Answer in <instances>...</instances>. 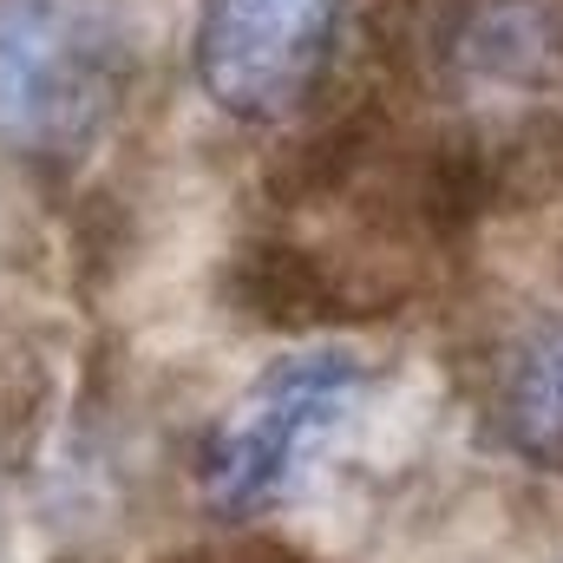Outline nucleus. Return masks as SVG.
I'll return each instance as SVG.
<instances>
[{"label":"nucleus","instance_id":"1","mask_svg":"<svg viewBox=\"0 0 563 563\" xmlns=\"http://www.w3.org/2000/svg\"><path fill=\"white\" fill-rule=\"evenodd\" d=\"M374 367L354 347L308 341L269 361L197 439V492L223 525H256L295 505L341 432L367 407Z\"/></svg>","mask_w":563,"mask_h":563},{"label":"nucleus","instance_id":"2","mask_svg":"<svg viewBox=\"0 0 563 563\" xmlns=\"http://www.w3.org/2000/svg\"><path fill=\"white\" fill-rule=\"evenodd\" d=\"M132 92L125 0H0V144L26 164H73Z\"/></svg>","mask_w":563,"mask_h":563},{"label":"nucleus","instance_id":"3","mask_svg":"<svg viewBox=\"0 0 563 563\" xmlns=\"http://www.w3.org/2000/svg\"><path fill=\"white\" fill-rule=\"evenodd\" d=\"M347 7L354 0H197L190 20L197 92L243 125L288 119L334 66Z\"/></svg>","mask_w":563,"mask_h":563},{"label":"nucleus","instance_id":"4","mask_svg":"<svg viewBox=\"0 0 563 563\" xmlns=\"http://www.w3.org/2000/svg\"><path fill=\"white\" fill-rule=\"evenodd\" d=\"M223 301L282 334H321V328H347L374 314V301L354 288V276L328 250L276 236V230L236 243V256L223 263Z\"/></svg>","mask_w":563,"mask_h":563},{"label":"nucleus","instance_id":"5","mask_svg":"<svg viewBox=\"0 0 563 563\" xmlns=\"http://www.w3.org/2000/svg\"><path fill=\"white\" fill-rule=\"evenodd\" d=\"M452 66L498 92H538L563 79V13L544 0H478L452 26Z\"/></svg>","mask_w":563,"mask_h":563},{"label":"nucleus","instance_id":"6","mask_svg":"<svg viewBox=\"0 0 563 563\" xmlns=\"http://www.w3.org/2000/svg\"><path fill=\"white\" fill-rule=\"evenodd\" d=\"M492 426L511 452L563 465V314L531 321L492 374Z\"/></svg>","mask_w":563,"mask_h":563},{"label":"nucleus","instance_id":"7","mask_svg":"<svg viewBox=\"0 0 563 563\" xmlns=\"http://www.w3.org/2000/svg\"><path fill=\"white\" fill-rule=\"evenodd\" d=\"M374 132H380V119H374V106H361V99H347V106H334V112H321V119H301V125L269 151L263 197H269L276 210H308V203L334 197L347 177H361Z\"/></svg>","mask_w":563,"mask_h":563},{"label":"nucleus","instance_id":"8","mask_svg":"<svg viewBox=\"0 0 563 563\" xmlns=\"http://www.w3.org/2000/svg\"><path fill=\"white\" fill-rule=\"evenodd\" d=\"M66 256H73V276L86 295L112 288L125 276V263L139 256V210L125 190H86L79 210H73V236H66Z\"/></svg>","mask_w":563,"mask_h":563},{"label":"nucleus","instance_id":"9","mask_svg":"<svg viewBox=\"0 0 563 563\" xmlns=\"http://www.w3.org/2000/svg\"><path fill=\"white\" fill-rule=\"evenodd\" d=\"M230 563H321V558L301 551V544H288V538H276V531H256L250 544H236V558Z\"/></svg>","mask_w":563,"mask_h":563},{"label":"nucleus","instance_id":"10","mask_svg":"<svg viewBox=\"0 0 563 563\" xmlns=\"http://www.w3.org/2000/svg\"><path fill=\"white\" fill-rule=\"evenodd\" d=\"M157 563H230V558H217L210 544H184V551H164Z\"/></svg>","mask_w":563,"mask_h":563}]
</instances>
